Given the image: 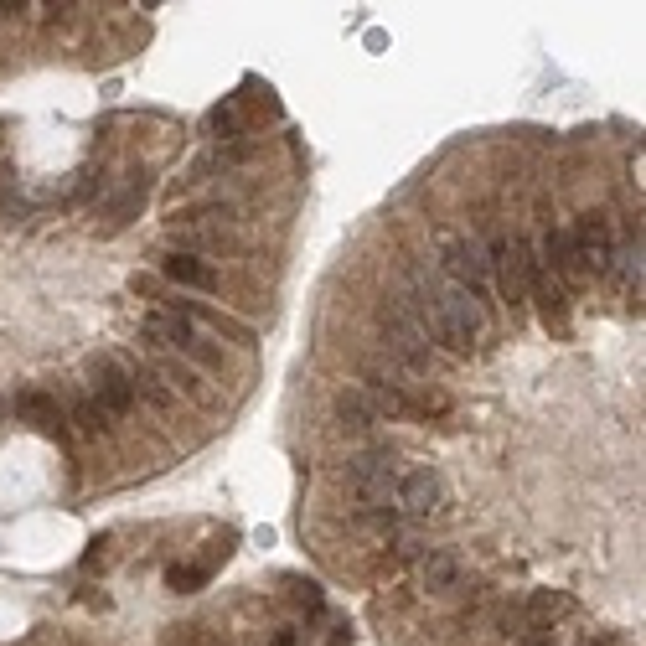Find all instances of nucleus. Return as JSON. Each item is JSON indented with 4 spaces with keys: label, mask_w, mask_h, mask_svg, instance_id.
<instances>
[{
    "label": "nucleus",
    "mask_w": 646,
    "mask_h": 646,
    "mask_svg": "<svg viewBox=\"0 0 646 646\" xmlns=\"http://www.w3.org/2000/svg\"><path fill=\"white\" fill-rule=\"evenodd\" d=\"M414 300H419L424 326L435 331V342H440L445 352H455V357H471L476 336H481V321H486L481 305H476L466 290H455L450 280H445V285H440V280H419V285H414Z\"/></svg>",
    "instance_id": "obj_1"
},
{
    "label": "nucleus",
    "mask_w": 646,
    "mask_h": 646,
    "mask_svg": "<svg viewBox=\"0 0 646 646\" xmlns=\"http://www.w3.org/2000/svg\"><path fill=\"white\" fill-rule=\"evenodd\" d=\"M440 269L450 274L455 290H466L481 311H486V295H491V269L481 243H471L466 233H440Z\"/></svg>",
    "instance_id": "obj_2"
},
{
    "label": "nucleus",
    "mask_w": 646,
    "mask_h": 646,
    "mask_svg": "<svg viewBox=\"0 0 646 646\" xmlns=\"http://www.w3.org/2000/svg\"><path fill=\"white\" fill-rule=\"evenodd\" d=\"M393 481H398V471H393V455L388 450H362V455L347 460V486H352V497L367 512H383L388 507Z\"/></svg>",
    "instance_id": "obj_3"
},
{
    "label": "nucleus",
    "mask_w": 646,
    "mask_h": 646,
    "mask_svg": "<svg viewBox=\"0 0 646 646\" xmlns=\"http://www.w3.org/2000/svg\"><path fill=\"white\" fill-rule=\"evenodd\" d=\"M145 336L150 342H166V347H176V352H187L192 362H202V367H223V352L207 342V336L181 316V311H156L145 321Z\"/></svg>",
    "instance_id": "obj_4"
},
{
    "label": "nucleus",
    "mask_w": 646,
    "mask_h": 646,
    "mask_svg": "<svg viewBox=\"0 0 646 646\" xmlns=\"http://www.w3.org/2000/svg\"><path fill=\"white\" fill-rule=\"evenodd\" d=\"M569 243H574V254H579V264H584V274H610L615 269V228H610V218L605 212H584V218L569 228Z\"/></svg>",
    "instance_id": "obj_5"
},
{
    "label": "nucleus",
    "mask_w": 646,
    "mask_h": 646,
    "mask_svg": "<svg viewBox=\"0 0 646 646\" xmlns=\"http://www.w3.org/2000/svg\"><path fill=\"white\" fill-rule=\"evenodd\" d=\"M88 393L104 414H130L135 409V373H125L114 357H88Z\"/></svg>",
    "instance_id": "obj_6"
},
{
    "label": "nucleus",
    "mask_w": 646,
    "mask_h": 646,
    "mask_svg": "<svg viewBox=\"0 0 646 646\" xmlns=\"http://www.w3.org/2000/svg\"><path fill=\"white\" fill-rule=\"evenodd\" d=\"M393 497H398V507H404L409 517H429V512L445 507V476L435 466H409V471H398Z\"/></svg>",
    "instance_id": "obj_7"
},
{
    "label": "nucleus",
    "mask_w": 646,
    "mask_h": 646,
    "mask_svg": "<svg viewBox=\"0 0 646 646\" xmlns=\"http://www.w3.org/2000/svg\"><path fill=\"white\" fill-rule=\"evenodd\" d=\"M378 326L388 336V352L409 367V373H429V342H424V331L398 311V305H383L378 311Z\"/></svg>",
    "instance_id": "obj_8"
},
{
    "label": "nucleus",
    "mask_w": 646,
    "mask_h": 646,
    "mask_svg": "<svg viewBox=\"0 0 646 646\" xmlns=\"http://www.w3.org/2000/svg\"><path fill=\"white\" fill-rule=\"evenodd\" d=\"M486 269H497L502 300L512 305V311H522V305H528V280H522V238H507V233L491 238V259H486Z\"/></svg>",
    "instance_id": "obj_9"
},
{
    "label": "nucleus",
    "mask_w": 646,
    "mask_h": 646,
    "mask_svg": "<svg viewBox=\"0 0 646 646\" xmlns=\"http://www.w3.org/2000/svg\"><path fill=\"white\" fill-rule=\"evenodd\" d=\"M543 269L553 274V285H559V290H584V285H590V274H584V264H579V254H574V243H569V233L564 228H548V238H543Z\"/></svg>",
    "instance_id": "obj_10"
},
{
    "label": "nucleus",
    "mask_w": 646,
    "mask_h": 646,
    "mask_svg": "<svg viewBox=\"0 0 646 646\" xmlns=\"http://www.w3.org/2000/svg\"><path fill=\"white\" fill-rule=\"evenodd\" d=\"M414 579H419V590H424V595H455L460 584H466V564H460L455 553L435 548V553H424V559H419Z\"/></svg>",
    "instance_id": "obj_11"
},
{
    "label": "nucleus",
    "mask_w": 646,
    "mask_h": 646,
    "mask_svg": "<svg viewBox=\"0 0 646 646\" xmlns=\"http://www.w3.org/2000/svg\"><path fill=\"white\" fill-rule=\"evenodd\" d=\"M161 274H166L171 285H187V290H218V285H223L218 269L202 264V259H192V254H166V259H161Z\"/></svg>",
    "instance_id": "obj_12"
},
{
    "label": "nucleus",
    "mask_w": 646,
    "mask_h": 646,
    "mask_svg": "<svg viewBox=\"0 0 646 646\" xmlns=\"http://www.w3.org/2000/svg\"><path fill=\"white\" fill-rule=\"evenodd\" d=\"M16 414L21 419H32L42 435H52V440H63L68 429H63V409H57V398L52 393H42V388H32V393H21L16 398Z\"/></svg>",
    "instance_id": "obj_13"
},
{
    "label": "nucleus",
    "mask_w": 646,
    "mask_h": 646,
    "mask_svg": "<svg viewBox=\"0 0 646 646\" xmlns=\"http://www.w3.org/2000/svg\"><path fill=\"white\" fill-rule=\"evenodd\" d=\"M362 393H367V404H373L378 424H383V419H414V414H419V404H414V398H409L404 388H398V383H383V378H373V383H367Z\"/></svg>",
    "instance_id": "obj_14"
},
{
    "label": "nucleus",
    "mask_w": 646,
    "mask_h": 646,
    "mask_svg": "<svg viewBox=\"0 0 646 646\" xmlns=\"http://www.w3.org/2000/svg\"><path fill=\"white\" fill-rule=\"evenodd\" d=\"M336 419H342L347 429H373V424H378V414H373V404H367L362 388L336 393Z\"/></svg>",
    "instance_id": "obj_15"
},
{
    "label": "nucleus",
    "mask_w": 646,
    "mask_h": 646,
    "mask_svg": "<svg viewBox=\"0 0 646 646\" xmlns=\"http://www.w3.org/2000/svg\"><path fill=\"white\" fill-rule=\"evenodd\" d=\"M181 316H187V321H202V326H212V331H223V336H233V342H243V347L254 342V331L243 326V321H233V316H223V311H207V305H187Z\"/></svg>",
    "instance_id": "obj_16"
},
{
    "label": "nucleus",
    "mask_w": 646,
    "mask_h": 646,
    "mask_svg": "<svg viewBox=\"0 0 646 646\" xmlns=\"http://www.w3.org/2000/svg\"><path fill=\"white\" fill-rule=\"evenodd\" d=\"M569 610H574V600H569V595H559V590H538V595L528 600L533 626H548V621H559V615H569Z\"/></svg>",
    "instance_id": "obj_17"
},
{
    "label": "nucleus",
    "mask_w": 646,
    "mask_h": 646,
    "mask_svg": "<svg viewBox=\"0 0 646 646\" xmlns=\"http://www.w3.org/2000/svg\"><path fill=\"white\" fill-rule=\"evenodd\" d=\"M207 579H212L207 564H171V569H166V584H171L176 595H197Z\"/></svg>",
    "instance_id": "obj_18"
},
{
    "label": "nucleus",
    "mask_w": 646,
    "mask_h": 646,
    "mask_svg": "<svg viewBox=\"0 0 646 646\" xmlns=\"http://www.w3.org/2000/svg\"><path fill=\"white\" fill-rule=\"evenodd\" d=\"M150 373L166 378L171 388H181V393H192V398H202V404H207V393H202V383H197L192 367H181V362H161V367H150Z\"/></svg>",
    "instance_id": "obj_19"
},
{
    "label": "nucleus",
    "mask_w": 646,
    "mask_h": 646,
    "mask_svg": "<svg viewBox=\"0 0 646 646\" xmlns=\"http://www.w3.org/2000/svg\"><path fill=\"white\" fill-rule=\"evenodd\" d=\"M73 419H78V429H83V435H104V429H109V424H104L109 414L94 404V398H73Z\"/></svg>",
    "instance_id": "obj_20"
},
{
    "label": "nucleus",
    "mask_w": 646,
    "mask_h": 646,
    "mask_svg": "<svg viewBox=\"0 0 646 646\" xmlns=\"http://www.w3.org/2000/svg\"><path fill=\"white\" fill-rule=\"evenodd\" d=\"M290 600L300 610H321V584L316 579H290Z\"/></svg>",
    "instance_id": "obj_21"
},
{
    "label": "nucleus",
    "mask_w": 646,
    "mask_h": 646,
    "mask_svg": "<svg viewBox=\"0 0 646 646\" xmlns=\"http://www.w3.org/2000/svg\"><path fill=\"white\" fill-rule=\"evenodd\" d=\"M212 130H218L223 140H233L238 135V104H218V109H212Z\"/></svg>",
    "instance_id": "obj_22"
},
{
    "label": "nucleus",
    "mask_w": 646,
    "mask_h": 646,
    "mask_svg": "<svg viewBox=\"0 0 646 646\" xmlns=\"http://www.w3.org/2000/svg\"><path fill=\"white\" fill-rule=\"evenodd\" d=\"M517 646H559V641H553V626H533V631H522Z\"/></svg>",
    "instance_id": "obj_23"
},
{
    "label": "nucleus",
    "mask_w": 646,
    "mask_h": 646,
    "mask_svg": "<svg viewBox=\"0 0 646 646\" xmlns=\"http://www.w3.org/2000/svg\"><path fill=\"white\" fill-rule=\"evenodd\" d=\"M295 641H300V631H295V626H280V631H274L264 646H295Z\"/></svg>",
    "instance_id": "obj_24"
},
{
    "label": "nucleus",
    "mask_w": 646,
    "mask_h": 646,
    "mask_svg": "<svg viewBox=\"0 0 646 646\" xmlns=\"http://www.w3.org/2000/svg\"><path fill=\"white\" fill-rule=\"evenodd\" d=\"M6 197H11V171L0 166V207H6Z\"/></svg>",
    "instance_id": "obj_25"
},
{
    "label": "nucleus",
    "mask_w": 646,
    "mask_h": 646,
    "mask_svg": "<svg viewBox=\"0 0 646 646\" xmlns=\"http://www.w3.org/2000/svg\"><path fill=\"white\" fill-rule=\"evenodd\" d=\"M584 646H615V636H600V641H584Z\"/></svg>",
    "instance_id": "obj_26"
}]
</instances>
